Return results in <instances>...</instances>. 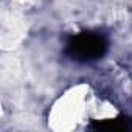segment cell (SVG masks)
Returning <instances> with one entry per match:
<instances>
[{
	"mask_svg": "<svg viewBox=\"0 0 132 132\" xmlns=\"http://www.w3.org/2000/svg\"><path fill=\"white\" fill-rule=\"evenodd\" d=\"M95 130H107V132H120V130H130L132 129V118L118 117L113 120H103L96 121L90 126Z\"/></svg>",
	"mask_w": 132,
	"mask_h": 132,
	"instance_id": "obj_2",
	"label": "cell"
},
{
	"mask_svg": "<svg viewBox=\"0 0 132 132\" xmlns=\"http://www.w3.org/2000/svg\"><path fill=\"white\" fill-rule=\"evenodd\" d=\"M107 51V40L96 33H79L72 36L67 42L65 53L76 62H92L104 56Z\"/></svg>",
	"mask_w": 132,
	"mask_h": 132,
	"instance_id": "obj_1",
	"label": "cell"
}]
</instances>
